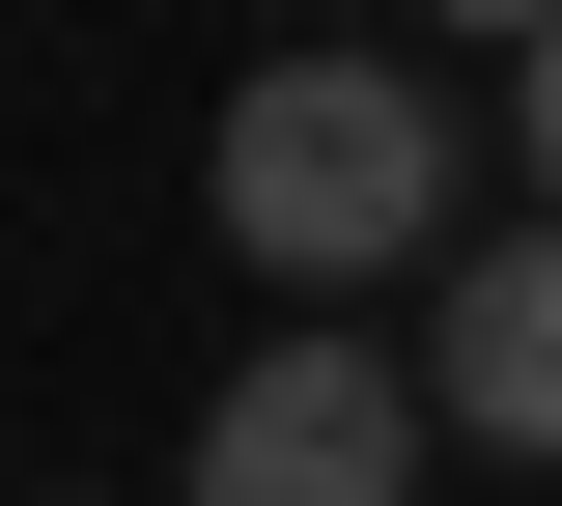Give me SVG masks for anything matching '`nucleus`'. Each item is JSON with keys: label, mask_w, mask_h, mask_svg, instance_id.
<instances>
[{"label": "nucleus", "mask_w": 562, "mask_h": 506, "mask_svg": "<svg viewBox=\"0 0 562 506\" xmlns=\"http://www.w3.org/2000/svg\"><path fill=\"white\" fill-rule=\"evenodd\" d=\"M198 198H225V254H254L281 310H338V282H450L479 142H450V85H422V57H366V29H281V57L225 85Z\"/></svg>", "instance_id": "obj_1"}, {"label": "nucleus", "mask_w": 562, "mask_h": 506, "mask_svg": "<svg viewBox=\"0 0 562 506\" xmlns=\"http://www.w3.org/2000/svg\"><path fill=\"white\" fill-rule=\"evenodd\" d=\"M422 450H450L422 338H310V310H281V338L198 394V479L169 506H422Z\"/></svg>", "instance_id": "obj_2"}, {"label": "nucleus", "mask_w": 562, "mask_h": 506, "mask_svg": "<svg viewBox=\"0 0 562 506\" xmlns=\"http://www.w3.org/2000/svg\"><path fill=\"white\" fill-rule=\"evenodd\" d=\"M422 394H450V450L562 479V198H535V225H450V282H422Z\"/></svg>", "instance_id": "obj_3"}, {"label": "nucleus", "mask_w": 562, "mask_h": 506, "mask_svg": "<svg viewBox=\"0 0 562 506\" xmlns=\"http://www.w3.org/2000/svg\"><path fill=\"white\" fill-rule=\"evenodd\" d=\"M506 142H535V198H562V29H535V57H506Z\"/></svg>", "instance_id": "obj_4"}, {"label": "nucleus", "mask_w": 562, "mask_h": 506, "mask_svg": "<svg viewBox=\"0 0 562 506\" xmlns=\"http://www.w3.org/2000/svg\"><path fill=\"white\" fill-rule=\"evenodd\" d=\"M422 29H506V57H535V29H562V0H422Z\"/></svg>", "instance_id": "obj_5"}, {"label": "nucleus", "mask_w": 562, "mask_h": 506, "mask_svg": "<svg viewBox=\"0 0 562 506\" xmlns=\"http://www.w3.org/2000/svg\"><path fill=\"white\" fill-rule=\"evenodd\" d=\"M57 506H85V479H57Z\"/></svg>", "instance_id": "obj_6"}]
</instances>
